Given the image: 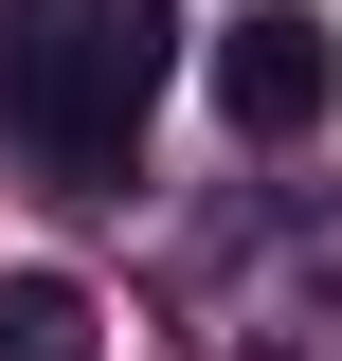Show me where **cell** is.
<instances>
[{
    "label": "cell",
    "instance_id": "6da1fadb",
    "mask_svg": "<svg viewBox=\"0 0 342 361\" xmlns=\"http://www.w3.org/2000/svg\"><path fill=\"white\" fill-rule=\"evenodd\" d=\"M180 73V0H0V127L54 199H108Z\"/></svg>",
    "mask_w": 342,
    "mask_h": 361
},
{
    "label": "cell",
    "instance_id": "7a4b0ae2",
    "mask_svg": "<svg viewBox=\"0 0 342 361\" xmlns=\"http://www.w3.org/2000/svg\"><path fill=\"white\" fill-rule=\"evenodd\" d=\"M216 109L253 145H306L342 109V37H324V0H234L216 18Z\"/></svg>",
    "mask_w": 342,
    "mask_h": 361
},
{
    "label": "cell",
    "instance_id": "3957f363",
    "mask_svg": "<svg viewBox=\"0 0 342 361\" xmlns=\"http://www.w3.org/2000/svg\"><path fill=\"white\" fill-rule=\"evenodd\" d=\"M90 343H108V307L72 271H0V361H90Z\"/></svg>",
    "mask_w": 342,
    "mask_h": 361
},
{
    "label": "cell",
    "instance_id": "277c9868",
    "mask_svg": "<svg viewBox=\"0 0 342 361\" xmlns=\"http://www.w3.org/2000/svg\"><path fill=\"white\" fill-rule=\"evenodd\" d=\"M306 253H324V289H342V217H324V235H306Z\"/></svg>",
    "mask_w": 342,
    "mask_h": 361
}]
</instances>
